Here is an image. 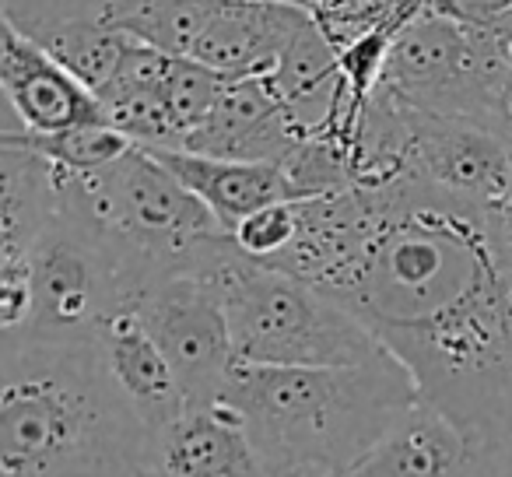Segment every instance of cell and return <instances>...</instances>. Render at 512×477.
<instances>
[{
	"mask_svg": "<svg viewBox=\"0 0 512 477\" xmlns=\"http://www.w3.org/2000/svg\"><path fill=\"white\" fill-rule=\"evenodd\" d=\"M271 267L355 313L470 439L512 446V267L484 204L418 176L302 197Z\"/></svg>",
	"mask_w": 512,
	"mask_h": 477,
	"instance_id": "6da1fadb",
	"label": "cell"
},
{
	"mask_svg": "<svg viewBox=\"0 0 512 477\" xmlns=\"http://www.w3.org/2000/svg\"><path fill=\"white\" fill-rule=\"evenodd\" d=\"M158 435L102 365L95 337L4 330L0 477H158Z\"/></svg>",
	"mask_w": 512,
	"mask_h": 477,
	"instance_id": "7a4b0ae2",
	"label": "cell"
},
{
	"mask_svg": "<svg viewBox=\"0 0 512 477\" xmlns=\"http://www.w3.org/2000/svg\"><path fill=\"white\" fill-rule=\"evenodd\" d=\"M418 397L411 372L383 351L355 365L239 362L218 404L239 414L267 477H327L358 470Z\"/></svg>",
	"mask_w": 512,
	"mask_h": 477,
	"instance_id": "3957f363",
	"label": "cell"
},
{
	"mask_svg": "<svg viewBox=\"0 0 512 477\" xmlns=\"http://www.w3.org/2000/svg\"><path fill=\"white\" fill-rule=\"evenodd\" d=\"M200 274L218 292L235 355L246 365H355L386 351L341 302L281 267L246 257L232 232Z\"/></svg>",
	"mask_w": 512,
	"mask_h": 477,
	"instance_id": "277c9868",
	"label": "cell"
},
{
	"mask_svg": "<svg viewBox=\"0 0 512 477\" xmlns=\"http://www.w3.org/2000/svg\"><path fill=\"white\" fill-rule=\"evenodd\" d=\"M71 183L92 218L148 271V285L172 271H200L228 235L211 207L141 144L95 172H71Z\"/></svg>",
	"mask_w": 512,
	"mask_h": 477,
	"instance_id": "5b68a950",
	"label": "cell"
},
{
	"mask_svg": "<svg viewBox=\"0 0 512 477\" xmlns=\"http://www.w3.org/2000/svg\"><path fill=\"white\" fill-rule=\"evenodd\" d=\"M379 92L425 113L481 123L509 141V85L488 29L439 8L393 39Z\"/></svg>",
	"mask_w": 512,
	"mask_h": 477,
	"instance_id": "8992f818",
	"label": "cell"
},
{
	"mask_svg": "<svg viewBox=\"0 0 512 477\" xmlns=\"http://www.w3.org/2000/svg\"><path fill=\"white\" fill-rule=\"evenodd\" d=\"M134 309L176 369L186 407L218 404L239 355L211 281L200 271L162 274L137 295Z\"/></svg>",
	"mask_w": 512,
	"mask_h": 477,
	"instance_id": "52a82bcc",
	"label": "cell"
},
{
	"mask_svg": "<svg viewBox=\"0 0 512 477\" xmlns=\"http://www.w3.org/2000/svg\"><path fill=\"white\" fill-rule=\"evenodd\" d=\"M393 106L400 113V134H404L400 141L404 176H418L484 207L502 197L505 186L512 183V144L502 134L460 116L404 106L400 99H393Z\"/></svg>",
	"mask_w": 512,
	"mask_h": 477,
	"instance_id": "ba28073f",
	"label": "cell"
},
{
	"mask_svg": "<svg viewBox=\"0 0 512 477\" xmlns=\"http://www.w3.org/2000/svg\"><path fill=\"white\" fill-rule=\"evenodd\" d=\"M0 88L22 130L32 134L106 120L99 95L11 22H0Z\"/></svg>",
	"mask_w": 512,
	"mask_h": 477,
	"instance_id": "9c48e42d",
	"label": "cell"
},
{
	"mask_svg": "<svg viewBox=\"0 0 512 477\" xmlns=\"http://www.w3.org/2000/svg\"><path fill=\"white\" fill-rule=\"evenodd\" d=\"M491 449L470 439L453 418L418 397L404 418L358 463L362 477H498Z\"/></svg>",
	"mask_w": 512,
	"mask_h": 477,
	"instance_id": "30bf717a",
	"label": "cell"
},
{
	"mask_svg": "<svg viewBox=\"0 0 512 477\" xmlns=\"http://www.w3.org/2000/svg\"><path fill=\"white\" fill-rule=\"evenodd\" d=\"M302 141L299 127L288 116L267 74L228 78L214 109L183 141L186 151L246 162H285Z\"/></svg>",
	"mask_w": 512,
	"mask_h": 477,
	"instance_id": "8fae6325",
	"label": "cell"
},
{
	"mask_svg": "<svg viewBox=\"0 0 512 477\" xmlns=\"http://www.w3.org/2000/svg\"><path fill=\"white\" fill-rule=\"evenodd\" d=\"M95 344H99L102 365L116 390L123 393V400L162 439L165 428L183 418L186 393L165 351L158 348L151 330L137 316V309L123 306L113 316H106L95 330Z\"/></svg>",
	"mask_w": 512,
	"mask_h": 477,
	"instance_id": "7c38bea8",
	"label": "cell"
},
{
	"mask_svg": "<svg viewBox=\"0 0 512 477\" xmlns=\"http://www.w3.org/2000/svg\"><path fill=\"white\" fill-rule=\"evenodd\" d=\"M309 22H313V11L306 4L225 0V8L200 36L193 57L225 78L271 74Z\"/></svg>",
	"mask_w": 512,
	"mask_h": 477,
	"instance_id": "4fadbf2b",
	"label": "cell"
},
{
	"mask_svg": "<svg viewBox=\"0 0 512 477\" xmlns=\"http://www.w3.org/2000/svg\"><path fill=\"white\" fill-rule=\"evenodd\" d=\"M162 158L200 200L214 211L225 232H232L246 214L274 204L295 200L292 183L278 162H246V158L200 155L186 148H148Z\"/></svg>",
	"mask_w": 512,
	"mask_h": 477,
	"instance_id": "5bb4252c",
	"label": "cell"
},
{
	"mask_svg": "<svg viewBox=\"0 0 512 477\" xmlns=\"http://www.w3.org/2000/svg\"><path fill=\"white\" fill-rule=\"evenodd\" d=\"M162 467L176 477H267L239 414L225 404L186 407L158 439Z\"/></svg>",
	"mask_w": 512,
	"mask_h": 477,
	"instance_id": "9a60e30c",
	"label": "cell"
},
{
	"mask_svg": "<svg viewBox=\"0 0 512 477\" xmlns=\"http://www.w3.org/2000/svg\"><path fill=\"white\" fill-rule=\"evenodd\" d=\"M169 67V53L134 43L123 57L120 71L95 92L106 109V120L141 148H179L183 141L169 95H165Z\"/></svg>",
	"mask_w": 512,
	"mask_h": 477,
	"instance_id": "2e32d148",
	"label": "cell"
},
{
	"mask_svg": "<svg viewBox=\"0 0 512 477\" xmlns=\"http://www.w3.org/2000/svg\"><path fill=\"white\" fill-rule=\"evenodd\" d=\"M225 0H127L116 29L169 57H193Z\"/></svg>",
	"mask_w": 512,
	"mask_h": 477,
	"instance_id": "e0dca14e",
	"label": "cell"
},
{
	"mask_svg": "<svg viewBox=\"0 0 512 477\" xmlns=\"http://www.w3.org/2000/svg\"><path fill=\"white\" fill-rule=\"evenodd\" d=\"M0 141L22 144V148H29V151H39V155H46L50 162H57L60 169L78 172V176L102 169V165L116 162V158L127 155V151L134 148V141L106 120L78 123V127L57 130V134H32V130L4 127Z\"/></svg>",
	"mask_w": 512,
	"mask_h": 477,
	"instance_id": "ac0fdd59",
	"label": "cell"
},
{
	"mask_svg": "<svg viewBox=\"0 0 512 477\" xmlns=\"http://www.w3.org/2000/svg\"><path fill=\"white\" fill-rule=\"evenodd\" d=\"M439 8V0H330L327 8L313 11L320 29L337 50L369 32H404L421 15Z\"/></svg>",
	"mask_w": 512,
	"mask_h": 477,
	"instance_id": "d6986e66",
	"label": "cell"
},
{
	"mask_svg": "<svg viewBox=\"0 0 512 477\" xmlns=\"http://www.w3.org/2000/svg\"><path fill=\"white\" fill-rule=\"evenodd\" d=\"M299 235V200H274L260 211L246 214L232 228V239L246 257L271 264L278 260Z\"/></svg>",
	"mask_w": 512,
	"mask_h": 477,
	"instance_id": "ffe728a7",
	"label": "cell"
},
{
	"mask_svg": "<svg viewBox=\"0 0 512 477\" xmlns=\"http://www.w3.org/2000/svg\"><path fill=\"white\" fill-rule=\"evenodd\" d=\"M439 11L467 25H495L512 11V0H439Z\"/></svg>",
	"mask_w": 512,
	"mask_h": 477,
	"instance_id": "44dd1931",
	"label": "cell"
},
{
	"mask_svg": "<svg viewBox=\"0 0 512 477\" xmlns=\"http://www.w3.org/2000/svg\"><path fill=\"white\" fill-rule=\"evenodd\" d=\"M327 4H330V0H306L309 11H320V8H327Z\"/></svg>",
	"mask_w": 512,
	"mask_h": 477,
	"instance_id": "7402d4cb",
	"label": "cell"
},
{
	"mask_svg": "<svg viewBox=\"0 0 512 477\" xmlns=\"http://www.w3.org/2000/svg\"><path fill=\"white\" fill-rule=\"evenodd\" d=\"M327 477H362L358 470H341V474H327Z\"/></svg>",
	"mask_w": 512,
	"mask_h": 477,
	"instance_id": "603a6c76",
	"label": "cell"
},
{
	"mask_svg": "<svg viewBox=\"0 0 512 477\" xmlns=\"http://www.w3.org/2000/svg\"><path fill=\"white\" fill-rule=\"evenodd\" d=\"M285 4H306V0H285Z\"/></svg>",
	"mask_w": 512,
	"mask_h": 477,
	"instance_id": "cb8c5ba5",
	"label": "cell"
},
{
	"mask_svg": "<svg viewBox=\"0 0 512 477\" xmlns=\"http://www.w3.org/2000/svg\"><path fill=\"white\" fill-rule=\"evenodd\" d=\"M505 260H509V267H512V257H505Z\"/></svg>",
	"mask_w": 512,
	"mask_h": 477,
	"instance_id": "d4e9b609",
	"label": "cell"
}]
</instances>
